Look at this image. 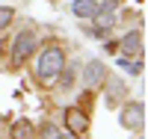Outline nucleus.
<instances>
[{"mask_svg": "<svg viewBox=\"0 0 148 139\" xmlns=\"http://www.w3.org/2000/svg\"><path fill=\"white\" fill-rule=\"evenodd\" d=\"M62 71H65L62 47H47V50L39 53V59H36V77H39L42 83H53Z\"/></svg>", "mask_w": 148, "mask_h": 139, "instance_id": "1", "label": "nucleus"}, {"mask_svg": "<svg viewBox=\"0 0 148 139\" xmlns=\"http://www.w3.org/2000/svg\"><path fill=\"white\" fill-rule=\"evenodd\" d=\"M92 36H107L110 30H113V24H116V3L110 0V3H98V12L92 15Z\"/></svg>", "mask_w": 148, "mask_h": 139, "instance_id": "2", "label": "nucleus"}, {"mask_svg": "<svg viewBox=\"0 0 148 139\" xmlns=\"http://www.w3.org/2000/svg\"><path fill=\"white\" fill-rule=\"evenodd\" d=\"M36 47H39V39H36V33L24 30V33H18V36H15V45H12V59H15V62H24L27 56H33V53H36Z\"/></svg>", "mask_w": 148, "mask_h": 139, "instance_id": "3", "label": "nucleus"}, {"mask_svg": "<svg viewBox=\"0 0 148 139\" xmlns=\"http://www.w3.org/2000/svg\"><path fill=\"white\" fill-rule=\"evenodd\" d=\"M142 118H145V110H142L139 101H127V104L121 107V112H119L121 127H127V130H139L142 127Z\"/></svg>", "mask_w": 148, "mask_h": 139, "instance_id": "4", "label": "nucleus"}, {"mask_svg": "<svg viewBox=\"0 0 148 139\" xmlns=\"http://www.w3.org/2000/svg\"><path fill=\"white\" fill-rule=\"evenodd\" d=\"M104 80H107V65L101 59H92L83 65V83L86 86H104Z\"/></svg>", "mask_w": 148, "mask_h": 139, "instance_id": "5", "label": "nucleus"}, {"mask_svg": "<svg viewBox=\"0 0 148 139\" xmlns=\"http://www.w3.org/2000/svg\"><path fill=\"white\" fill-rule=\"evenodd\" d=\"M65 124L71 127V133H74V136H83L86 130H89V116H86L83 110L71 107V110H65Z\"/></svg>", "mask_w": 148, "mask_h": 139, "instance_id": "6", "label": "nucleus"}, {"mask_svg": "<svg viewBox=\"0 0 148 139\" xmlns=\"http://www.w3.org/2000/svg\"><path fill=\"white\" fill-rule=\"evenodd\" d=\"M119 50H121L125 56L139 59V56H142V33H136V30H133V33H127L125 39L119 42Z\"/></svg>", "mask_w": 148, "mask_h": 139, "instance_id": "7", "label": "nucleus"}, {"mask_svg": "<svg viewBox=\"0 0 148 139\" xmlns=\"http://www.w3.org/2000/svg\"><path fill=\"white\" fill-rule=\"evenodd\" d=\"M98 12V0H74L71 3V15L74 18H92Z\"/></svg>", "mask_w": 148, "mask_h": 139, "instance_id": "8", "label": "nucleus"}, {"mask_svg": "<svg viewBox=\"0 0 148 139\" xmlns=\"http://www.w3.org/2000/svg\"><path fill=\"white\" fill-rule=\"evenodd\" d=\"M104 86H107V104L116 107V101L125 95V83H119V80H104Z\"/></svg>", "mask_w": 148, "mask_h": 139, "instance_id": "9", "label": "nucleus"}, {"mask_svg": "<svg viewBox=\"0 0 148 139\" xmlns=\"http://www.w3.org/2000/svg\"><path fill=\"white\" fill-rule=\"evenodd\" d=\"M12 136H15V139H30L33 130H30V124H27V121H18V124H15V130H12Z\"/></svg>", "mask_w": 148, "mask_h": 139, "instance_id": "10", "label": "nucleus"}, {"mask_svg": "<svg viewBox=\"0 0 148 139\" xmlns=\"http://www.w3.org/2000/svg\"><path fill=\"white\" fill-rule=\"evenodd\" d=\"M42 139H59V136H62V133H59L56 130V124H51V121H47V124H42Z\"/></svg>", "mask_w": 148, "mask_h": 139, "instance_id": "11", "label": "nucleus"}, {"mask_svg": "<svg viewBox=\"0 0 148 139\" xmlns=\"http://www.w3.org/2000/svg\"><path fill=\"white\" fill-rule=\"evenodd\" d=\"M12 18H15V9H9V6H0V30L9 27Z\"/></svg>", "mask_w": 148, "mask_h": 139, "instance_id": "12", "label": "nucleus"}, {"mask_svg": "<svg viewBox=\"0 0 148 139\" xmlns=\"http://www.w3.org/2000/svg\"><path fill=\"white\" fill-rule=\"evenodd\" d=\"M59 139H77V136H74V133H62V136H59Z\"/></svg>", "mask_w": 148, "mask_h": 139, "instance_id": "13", "label": "nucleus"}]
</instances>
